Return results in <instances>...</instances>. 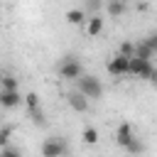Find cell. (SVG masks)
I'll use <instances>...</instances> for the list:
<instances>
[{
    "label": "cell",
    "instance_id": "cell-14",
    "mask_svg": "<svg viewBox=\"0 0 157 157\" xmlns=\"http://www.w3.org/2000/svg\"><path fill=\"white\" fill-rule=\"evenodd\" d=\"M27 113H29V118H32V123H34V125H44V123H47L42 105H39V108H32V110H27Z\"/></svg>",
    "mask_w": 157,
    "mask_h": 157
},
{
    "label": "cell",
    "instance_id": "cell-23",
    "mask_svg": "<svg viewBox=\"0 0 157 157\" xmlns=\"http://www.w3.org/2000/svg\"><path fill=\"white\" fill-rule=\"evenodd\" d=\"M150 81H152V83L157 86V69H155V74H152V78H150Z\"/></svg>",
    "mask_w": 157,
    "mask_h": 157
},
{
    "label": "cell",
    "instance_id": "cell-17",
    "mask_svg": "<svg viewBox=\"0 0 157 157\" xmlns=\"http://www.w3.org/2000/svg\"><path fill=\"white\" fill-rule=\"evenodd\" d=\"M118 52L125 54V56H135V42H123V44L118 47Z\"/></svg>",
    "mask_w": 157,
    "mask_h": 157
},
{
    "label": "cell",
    "instance_id": "cell-8",
    "mask_svg": "<svg viewBox=\"0 0 157 157\" xmlns=\"http://www.w3.org/2000/svg\"><path fill=\"white\" fill-rule=\"evenodd\" d=\"M132 140H135V130H132V125H130V123H120L118 130H115V142L125 150Z\"/></svg>",
    "mask_w": 157,
    "mask_h": 157
},
{
    "label": "cell",
    "instance_id": "cell-21",
    "mask_svg": "<svg viewBox=\"0 0 157 157\" xmlns=\"http://www.w3.org/2000/svg\"><path fill=\"white\" fill-rule=\"evenodd\" d=\"M142 150H145V145H142L137 137H135V140H132V142L125 147V152H132V155H135V152H142Z\"/></svg>",
    "mask_w": 157,
    "mask_h": 157
},
{
    "label": "cell",
    "instance_id": "cell-10",
    "mask_svg": "<svg viewBox=\"0 0 157 157\" xmlns=\"http://www.w3.org/2000/svg\"><path fill=\"white\" fill-rule=\"evenodd\" d=\"M135 54H137V56H142V59H155L157 49H155L147 39H142V42H135Z\"/></svg>",
    "mask_w": 157,
    "mask_h": 157
},
{
    "label": "cell",
    "instance_id": "cell-7",
    "mask_svg": "<svg viewBox=\"0 0 157 157\" xmlns=\"http://www.w3.org/2000/svg\"><path fill=\"white\" fill-rule=\"evenodd\" d=\"M66 101H69V105H71L76 113H86V110H88V96L81 93L78 88H76V91H69V93H66Z\"/></svg>",
    "mask_w": 157,
    "mask_h": 157
},
{
    "label": "cell",
    "instance_id": "cell-4",
    "mask_svg": "<svg viewBox=\"0 0 157 157\" xmlns=\"http://www.w3.org/2000/svg\"><path fill=\"white\" fill-rule=\"evenodd\" d=\"M69 152V145L61 140V137H47L42 142V155L44 157H61Z\"/></svg>",
    "mask_w": 157,
    "mask_h": 157
},
{
    "label": "cell",
    "instance_id": "cell-2",
    "mask_svg": "<svg viewBox=\"0 0 157 157\" xmlns=\"http://www.w3.org/2000/svg\"><path fill=\"white\" fill-rule=\"evenodd\" d=\"M59 76L69 78V81H76L78 76H83V64L76 56H64L59 61Z\"/></svg>",
    "mask_w": 157,
    "mask_h": 157
},
{
    "label": "cell",
    "instance_id": "cell-22",
    "mask_svg": "<svg viewBox=\"0 0 157 157\" xmlns=\"http://www.w3.org/2000/svg\"><path fill=\"white\" fill-rule=\"evenodd\" d=\"M147 42H150V44L157 49V32H155V34H150V37H147Z\"/></svg>",
    "mask_w": 157,
    "mask_h": 157
},
{
    "label": "cell",
    "instance_id": "cell-19",
    "mask_svg": "<svg viewBox=\"0 0 157 157\" xmlns=\"http://www.w3.org/2000/svg\"><path fill=\"white\" fill-rule=\"evenodd\" d=\"M25 105H27V110L39 108V96H37V93H27V96H25Z\"/></svg>",
    "mask_w": 157,
    "mask_h": 157
},
{
    "label": "cell",
    "instance_id": "cell-9",
    "mask_svg": "<svg viewBox=\"0 0 157 157\" xmlns=\"http://www.w3.org/2000/svg\"><path fill=\"white\" fill-rule=\"evenodd\" d=\"M86 32H88L91 37H98V34L103 32V17H101V12H98V15H88V20H86Z\"/></svg>",
    "mask_w": 157,
    "mask_h": 157
},
{
    "label": "cell",
    "instance_id": "cell-20",
    "mask_svg": "<svg viewBox=\"0 0 157 157\" xmlns=\"http://www.w3.org/2000/svg\"><path fill=\"white\" fill-rule=\"evenodd\" d=\"M22 152L17 150V147H10V145H5V147H0V157H20Z\"/></svg>",
    "mask_w": 157,
    "mask_h": 157
},
{
    "label": "cell",
    "instance_id": "cell-16",
    "mask_svg": "<svg viewBox=\"0 0 157 157\" xmlns=\"http://www.w3.org/2000/svg\"><path fill=\"white\" fill-rule=\"evenodd\" d=\"M10 135H12V125H2L0 128V147H5L10 142Z\"/></svg>",
    "mask_w": 157,
    "mask_h": 157
},
{
    "label": "cell",
    "instance_id": "cell-6",
    "mask_svg": "<svg viewBox=\"0 0 157 157\" xmlns=\"http://www.w3.org/2000/svg\"><path fill=\"white\" fill-rule=\"evenodd\" d=\"M0 103L2 108H17L25 103V96L20 93V88H0Z\"/></svg>",
    "mask_w": 157,
    "mask_h": 157
},
{
    "label": "cell",
    "instance_id": "cell-5",
    "mask_svg": "<svg viewBox=\"0 0 157 157\" xmlns=\"http://www.w3.org/2000/svg\"><path fill=\"white\" fill-rule=\"evenodd\" d=\"M105 69H108L110 76H125V74H130V56H125V54L118 52V54L105 64Z\"/></svg>",
    "mask_w": 157,
    "mask_h": 157
},
{
    "label": "cell",
    "instance_id": "cell-12",
    "mask_svg": "<svg viewBox=\"0 0 157 157\" xmlns=\"http://www.w3.org/2000/svg\"><path fill=\"white\" fill-rule=\"evenodd\" d=\"M105 10H108L110 17H120V15L125 12V0H110V2L105 5Z\"/></svg>",
    "mask_w": 157,
    "mask_h": 157
},
{
    "label": "cell",
    "instance_id": "cell-3",
    "mask_svg": "<svg viewBox=\"0 0 157 157\" xmlns=\"http://www.w3.org/2000/svg\"><path fill=\"white\" fill-rule=\"evenodd\" d=\"M155 74V66H152V59H142V56H130V76H137V78H152Z\"/></svg>",
    "mask_w": 157,
    "mask_h": 157
},
{
    "label": "cell",
    "instance_id": "cell-15",
    "mask_svg": "<svg viewBox=\"0 0 157 157\" xmlns=\"http://www.w3.org/2000/svg\"><path fill=\"white\" fill-rule=\"evenodd\" d=\"M101 7H103V0H86V5H83V10L88 15H98Z\"/></svg>",
    "mask_w": 157,
    "mask_h": 157
},
{
    "label": "cell",
    "instance_id": "cell-13",
    "mask_svg": "<svg viewBox=\"0 0 157 157\" xmlns=\"http://www.w3.org/2000/svg\"><path fill=\"white\" fill-rule=\"evenodd\" d=\"M81 137H83V142H86V145H96V142H98V130L88 125V128H83Z\"/></svg>",
    "mask_w": 157,
    "mask_h": 157
},
{
    "label": "cell",
    "instance_id": "cell-11",
    "mask_svg": "<svg viewBox=\"0 0 157 157\" xmlns=\"http://www.w3.org/2000/svg\"><path fill=\"white\" fill-rule=\"evenodd\" d=\"M86 15H88L86 10H69L66 12V22L69 25H86V20H88Z\"/></svg>",
    "mask_w": 157,
    "mask_h": 157
},
{
    "label": "cell",
    "instance_id": "cell-1",
    "mask_svg": "<svg viewBox=\"0 0 157 157\" xmlns=\"http://www.w3.org/2000/svg\"><path fill=\"white\" fill-rule=\"evenodd\" d=\"M76 88H78L81 93H86L88 98H101V96H103V83H101L96 76H91V74L78 76V78H76Z\"/></svg>",
    "mask_w": 157,
    "mask_h": 157
},
{
    "label": "cell",
    "instance_id": "cell-18",
    "mask_svg": "<svg viewBox=\"0 0 157 157\" xmlns=\"http://www.w3.org/2000/svg\"><path fill=\"white\" fill-rule=\"evenodd\" d=\"M2 88H20V81H17L12 74H5V76H2Z\"/></svg>",
    "mask_w": 157,
    "mask_h": 157
}]
</instances>
